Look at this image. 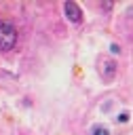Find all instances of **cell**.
<instances>
[{
  "label": "cell",
  "mask_w": 133,
  "mask_h": 135,
  "mask_svg": "<svg viewBox=\"0 0 133 135\" xmlns=\"http://www.w3.org/2000/svg\"><path fill=\"white\" fill-rule=\"evenodd\" d=\"M17 42V30L13 23L2 21L0 23V51H11Z\"/></svg>",
  "instance_id": "cell-1"
},
{
  "label": "cell",
  "mask_w": 133,
  "mask_h": 135,
  "mask_svg": "<svg viewBox=\"0 0 133 135\" xmlns=\"http://www.w3.org/2000/svg\"><path fill=\"white\" fill-rule=\"evenodd\" d=\"M63 11H65V17H68L72 23H80V21H82V11H80L78 2H74V0L63 2Z\"/></svg>",
  "instance_id": "cell-2"
},
{
  "label": "cell",
  "mask_w": 133,
  "mask_h": 135,
  "mask_svg": "<svg viewBox=\"0 0 133 135\" xmlns=\"http://www.w3.org/2000/svg\"><path fill=\"white\" fill-rule=\"evenodd\" d=\"M116 61H112V59H103L101 63H99V74H101V78L106 80V82H112L114 80V76H116Z\"/></svg>",
  "instance_id": "cell-3"
},
{
  "label": "cell",
  "mask_w": 133,
  "mask_h": 135,
  "mask_svg": "<svg viewBox=\"0 0 133 135\" xmlns=\"http://www.w3.org/2000/svg\"><path fill=\"white\" fill-rule=\"evenodd\" d=\"M93 135H110V131H108V129H103V127H97V129L93 131Z\"/></svg>",
  "instance_id": "cell-4"
},
{
  "label": "cell",
  "mask_w": 133,
  "mask_h": 135,
  "mask_svg": "<svg viewBox=\"0 0 133 135\" xmlns=\"http://www.w3.org/2000/svg\"><path fill=\"white\" fill-rule=\"evenodd\" d=\"M110 51H112L114 55H118V53H120V46H118V44H112V46H110Z\"/></svg>",
  "instance_id": "cell-5"
},
{
  "label": "cell",
  "mask_w": 133,
  "mask_h": 135,
  "mask_svg": "<svg viewBox=\"0 0 133 135\" xmlns=\"http://www.w3.org/2000/svg\"><path fill=\"white\" fill-rule=\"evenodd\" d=\"M127 120H129V114H120L118 116V122H127Z\"/></svg>",
  "instance_id": "cell-6"
}]
</instances>
